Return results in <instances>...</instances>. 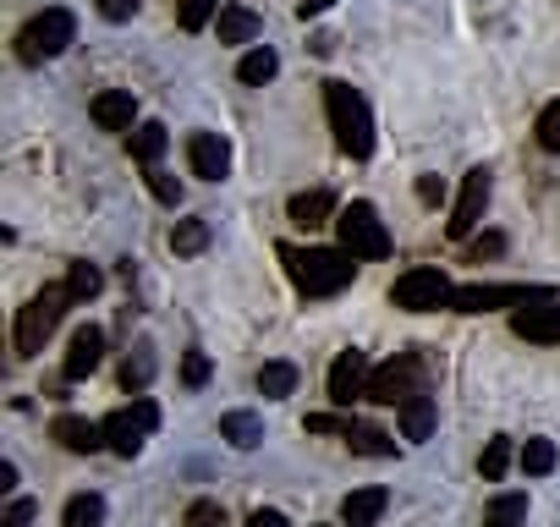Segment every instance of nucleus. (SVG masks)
I'll return each instance as SVG.
<instances>
[{"label":"nucleus","mask_w":560,"mask_h":527,"mask_svg":"<svg viewBox=\"0 0 560 527\" xmlns=\"http://www.w3.org/2000/svg\"><path fill=\"white\" fill-rule=\"evenodd\" d=\"M280 258L303 297H336L358 281V253L347 247H280Z\"/></svg>","instance_id":"obj_1"},{"label":"nucleus","mask_w":560,"mask_h":527,"mask_svg":"<svg viewBox=\"0 0 560 527\" xmlns=\"http://www.w3.org/2000/svg\"><path fill=\"white\" fill-rule=\"evenodd\" d=\"M325 116H330V132H336L341 154H352V160L374 154V110L352 83H325Z\"/></svg>","instance_id":"obj_2"},{"label":"nucleus","mask_w":560,"mask_h":527,"mask_svg":"<svg viewBox=\"0 0 560 527\" xmlns=\"http://www.w3.org/2000/svg\"><path fill=\"white\" fill-rule=\"evenodd\" d=\"M78 297H72V286H45L23 314H18V358H39L45 352V341L56 336V325L67 319V308H72Z\"/></svg>","instance_id":"obj_3"},{"label":"nucleus","mask_w":560,"mask_h":527,"mask_svg":"<svg viewBox=\"0 0 560 527\" xmlns=\"http://www.w3.org/2000/svg\"><path fill=\"white\" fill-rule=\"evenodd\" d=\"M78 39V23H72V12H61V7H50V12H39L23 34H18V61L23 67H39V61H56L67 45Z\"/></svg>","instance_id":"obj_4"},{"label":"nucleus","mask_w":560,"mask_h":527,"mask_svg":"<svg viewBox=\"0 0 560 527\" xmlns=\"http://www.w3.org/2000/svg\"><path fill=\"white\" fill-rule=\"evenodd\" d=\"M336 236H341V247L358 253V258H390V231H385L380 209L363 203V198L347 203V209H336Z\"/></svg>","instance_id":"obj_5"},{"label":"nucleus","mask_w":560,"mask_h":527,"mask_svg":"<svg viewBox=\"0 0 560 527\" xmlns=\"http://www.w3.org/2000/svg\"><path fill=\"white\" fill-rule=\"evenodd\" d=\"M451 292H456L451 276L423 264V270H407V276L390 286V303L407 308V314H434V308H451Z\"/></svg>","instance_id":"obj_6"},{"label":"nucleus","mask_w":560,"mask_h":527,"mask_svg":"<svg viewBox=\"0 0 560 527\" xmlns=\"http://www.w3.org/2000/svg\"><path fill=\"white\" fill-rule=\"evenodd\" d=\"M154 429H160V407H154V401H132V407H121V412L105 418V445H110L116 456L132 461Z\"/></svg>","instance_id":"obj_7"},{"label":"nucleus","mask_w":560,"mask_h":527,"mask_svg":"<svg viewBox=\"0 0 560 527\" xmlns=\"http://www.w3.org/2000/svg\"><path fill=\"white\" fill-rule=\"evenodd\" d=\"M544 297H555V292L549 286H456L451 308L456 314H494V308H527Z\"/></svg>","instance_id":"obj_8"},{"label":"nucleus","mask_w":560,"mask_h":527,"mask_svg":"<svg viewBox=\"0 0 560 527\" xmlns=\"http://www.w3.org/2000/svg\"><path fill=\"white\" fill-rule=\"evenodd\" d=\"M489 187H494L489 165L467 171V181H462V198H456V209H451V220H445V236H451V242H467V236L478 231V220H483V209H489Z\"/></svg>","instance_id":"obj_9"},{"label":"nucleus","mask_w":560,"mask_h":527,"mask_svg":"<svg viewBox=\"0 0 560 527\" xmlns=\"http://www.w3.org/2000/svg\"><path fill=\"white\" fill-rule=\"evenodd\" d=\"M418 374H423V358H418V352H396L385 368L369 374V401H385V407L407 401L412 385H418Z\"/></svg>","instance_id":"obj_10"},{"label":"nucleus","mask_w":560,"mask_h":527,"mask_svg":"<svg viewBox=\"0 0 560 527\" xmlns=\"http://www.w3.org/2000/svg\"><path fill=\"white\" fill-rule=\"evenodd\" d=\"M358 396H369V352L347 347L330 363V407H352Z\"/></svg>","instance_id":"obj_11"},{"label":"nucleus","mask_w":560,"mask_h":527,"mask_svg":"<svg viewBox=\"0 0 560 527\" xmlns=\"http://www.w3.org/2000/svg\"><path fill=\"white\" fill-rule=\"evenodd\" d=\"M511 330H516L522 341H533V347H555V341H560V297H544L538 308H522V314L511 319Z\"/></svg>","instance_id":"obj_12"},{"label":"nucleus","mask_w":560,"mask_h":527,"mask_svg":"<svg viewBox=\"0 0 560 527\" xmlns=\"http://www.w3.org/2000/svg\"><path fill=\"white\" fill-rule=\"evenodd\" d=\"M187 165H192V176L220 181V176L231 171V149H225V138H214V132H192V138H187Z\"/></svg>","instance_id":"obj_13"},{"label":"nucleus","mask_w":560,"mask_h":527,"mask_svg":"<svg viewBox=\"0 0 560 527\" xmlns=\"http://www.w3.org/2000/svg\"><path fill=\"white\" fill-rule=\"evenodd\" d=\"M105 358V330L100 325H83L72 330V347H67V379H89Z\"/></svg>","instance_id":"obj_14"},{"label":"nucleus","mask_w":560,"mask_h":527,"mask_svg":"<svg viewBox=\"0 0 560 527\" xmlns=\"http://www.w3.org/2000/svg\"><path fill=\"white\" fill-rule=\"evenodd\" d=\"M50 434H56L72 456H94V450L105 445V423H89V418H78V412H61Z\"/></svg>","instance_id":"obj_15"},{"label":"nucleus","mask_w":560,"mask_h":527,"mask_svg":"<svg viewBox=\"0 0 560 527\" xmlns=\"http://www.w3.org/2000/svg\"><path fill=\"white\" fill-rule=\"evenodd\" d=\"M89 110H94V121H100L105 132H132V121H138V99H132L127 89H105Z\"/></svg>","instance_id":"obj_16"},{"label":"nucleus","mask_w":560,"mask_h":527,"mask_svg":"<svg viewBox=\"0 0 560 527\" xmlns=\"http://www.w3.org/2000/svg\"><path fill=\"white\" fill-rule=\"evenodd\" d=\"M385 505H390L385 489H352V494L341 500V522H347V527H374V522L385 516Z\"/></svg>","instance_id":"obj_17"},{"label":"nucleus","mask_w":560,"mask_h":527,"mask_svg":"<svg viewBox=\"0 0 560 527\" xmlns=\"http://www.w3.org/2000/svg\"><path fill=\"white\" fill-rule=\"evenodd\" d=\"M220 440H231L236 450H258L264 445V418L258 412H225L220 418Z\"/></svg>","instance_id":"obj_18"},{"label":"nucleus","mask_w":560,"mask_h":527,"mask_svg":"<svg viewBox=\"0 0 560 527\" xmlns=\"http://www.w3.org/2000/svg\"><path fill=\"white\" fill-rule=\"evenodd\" d=\"M401 434H407V440H418V445L434 434V401H429L423 390H412V396L401 401Z\"/></svg>","instance_id":"obj_19"},{"label":"nucleus","mask_w":560,"mask_h":527,"mask_svg":"<svg viewBox=\"0 0 560 527\" xmlns=\"http://www.w3.org/2000/svg\"><path fill=\"white\" fill-rule=\"evenodd\" d=\"M258 12H247V7H225L220 12V45H253L258 39Z\"/></svg>","instance_id":"obj_20"},{"label":"nucleus","mask_w":560,"mask_h":527,"mask_svg":"<svg viewBox=\"0 0 560 527\" xmlns=\"http://www.w3.org/2000/svg\"><path fill=\"white\" fill-rule=\"evenodd\" d=\"M287 214H292L303 231H314V225H325V220L336 214V198H330V192H298Z\"/></svg>","instance_id":"obj_21"},{"label":"nucleus","mask_w":560,"mask_h":527,"mask_svg":"<svg viewBox=\"0 0 560 527\" xmlns=\"http://www.w3.org/2000/svg\"><path fill=\"white\" fill-rule=\"evenodd\" d=\"M165 143H171V138H165L160 121H138V127H132V160H138V165H160Z\"/></svg>","instance_id":"obj_22"},{"label":"nucleus","mask_w":560,"mask_h":527,"mask_svg":"<svg viewBox=\"0 0 560 527\" xmlns=\"http://www.w3.org/2000/svg\"><path fill=\"white\" fill-rule=\"evenodd\" d=\"M149 379H154V347L143 341V347H132V352H127V363H121V385H127L132 396H143V390H149Z\"/></svg>","instance_id":"obj_23"},{"label":"nucleus","mask_w":560,"mask_h":527,"mask_svg":"<svg viewBox=\"0 0 560 527\" xmlns=\"http://www.w3.org/2000/svg\"><path fill=\"white\" fill-rule=\"evenodd\" d=\"M298 390V368L292 363H264L258 368V396L264 401H280V396H292Z\"/></svg>","instance_id":"obj_24"},{"label":"nucleus","mask_w":560,"mask_h":527,"mask_svg":"<svg viewBox=\"0 0 560 527\" xmlns=\"http://www.w3.org/2000/svg\"><path fill=\"white\" fill-rule=\"evenodd\" d=\"M203 247H209V220H203V214H192V220H176V231H171V253L192 258V253H203Z\"/></svg>","instance_id":"obj_25"},{"label":"nucleus","mask_w":560,"mask_h":527,"mask_svg":"<svg viewBox=\"0 0 560 527\" xmlns=\"http://www.w3.org/2000/svg\"><path fill=\"white\" fill-rule=\"evenodd\" d=\"M275 72H280V56H275L269 45L247 50V56H242V67H236V78H242V83H253V89H258V83H269Z\"/></svg>","instance_id":"obj_26"},{"label":"nucleus","mask_w":560,"mask_h":527,"mask_svg":"<svg viewBox=\"0 0 560 527\" xmlns=\"http://www.w3.org/2000/svg\"><path fill=\"white\" fill-rule=\"evenodd\" d=\"M347 445H352L358 456H396V440H390L385 429H363V423H352Z\"/></svg>","instance_id":"obj_27"},{"label":"nucleus","mask_w":560,"mask_h":527,"mask_svg":"<svg viewBox=\"0 0 560 527\" xmlns=\"http://www.w3.org/2000/svg\"><path fill=\"white\" fill-rule=\"evenodd\" d=\"M555 461H560L555 440H527V445H522V472L544 478V472H555Z\"/></svg>","instance_id":"obj_28"},{"label":"nucleus","mask_w":560,"mask_h":527,"mask_svg":"<svg viewBox=\"0 0 560 527\" xmlns=\"http://www.w3.org/2000/svg\"><path fill=\"white\" fill-rule=\"evenodd\" d=\"M61 522L67 527H94V522H105V500L100 494H78V500H67Z\"/></svg>","instance_id":"obj_29"},{"label":"nucleus","mask_w":560,"mask_h":527,"mask_svg":"<svg viewBox=\"0 0 560 527\" xmlns=\"http://www.w3.org/2000/svg\"><path fill=\"white\" fill-rule=\"evenodd\" d=\"M511 456H516V450H511V440H505V434H494V440L483 445V461H478V467H483V478H489V483H500V478H505V467H511Z\"/></svg>","instance_id":"obj_30"},{"label":"nucleus","mask_w":560,"mask_h":527,"mask_svg":"<svg viewBox=\"0 0 560 527\" xmlns=\"http://www.w3.org/2000/svg\"><path fill=\"white\" fill-rule=\"evenodd\" d=\"M67 286H72V297H78V303H89V297H100L105 276L94 270V264H72V270H67Z\"/></svg>","instance_id":"obj_31"},{"label":"nucleus","mask_w":560,"mask_h":527,"mask_svg":"<svg viewBox=\"0 0 560 527\" xmlns=\"http://www.w3.org/2000/svg\"><path fill=\"white\" fill-rule=\"evenodd\" d=\"M214 7H220V0H182V12H176V17H182L187 34H198V28L214 17Z\"/></svg>","instance_id":"obj_32"},{"label":"nucleus","mask_w":560,"mask_h":527,"mask_svg":"<svg viewBox=\"0 0 560 527\" xmlns=\"http://www.w3.org/2000/svg\"><path fill=\"white\" fill-rule=\"evenodd\" d=\"M538 143H544L549 154H560V99L544 105V116H538Z\"/></svg>","instance_id":"obj_33"},{"label":"nucleus","mask_w":560,"mask_h":527,"mask_svg":"<svg viewBox=\"0 0 560 527\" xmlns=\"http://www.w3.org/2000/svg\"><path fill=\"white\" fill-rule=\"evenodd\" d=\"M149 192H154L160 203H171V209L182 203V181H176V176H165V171H154V165H149Z\"/></svg>","instance_id":"obj_34"},{"label":"nucleus","mask_w":560,"mask_h":527,"mask_svg":"<svg viewBox=\"0 0 560 527\" xmlns=\"http://www.w3.org/2000/svg\"><path fill=\"white\" fill-rule=\"evenodd\" d=\"M489 516H494V522H522V516H527V500H522V494H500V500L489 505Z\"/></svg>","instance_id":"obj_35"},{"label":"nucleus","mask_w":560,"mask_h":527,"mask_svg":"<svg viewBox=\"0 0 560 527\" xmlns=\"http://www.w3.org/2000/svg\"><path fill=\"white\" fill-rule=\"evenodd\" d=\"M182 379H187L192 390L209 385V358H203V352H187V358H182Z\"/></svg>","instance_id":"obj_36"},{"label":"nucleus","mask_w":560,"mask_h":527,"mask_svg":"<svg viewBox=\"0 0 560 527\" xmlns=\"http://www.w3.org/2000/svg\"><path fill=\"white\" fill-rule=\"evenodd\" d=\"M308 434H352V418H336V412H314V418H308Z\"/></svg>","instance_id":"obj_37"},{"label":"nucleus","mask_w":560,"mask_h":527,"mask_svg":"<svg viewBox=\"0 0 560 527\" xmlns=\"http://www.w3.org/2000/svg\"><path fill=\"white\" fill-rule=\"evenodd\" d=\"M132 12H138V0H100V17L105 23H127Z\"/></svg>","instance_id":"obj_38"},{"label":"nucleus","mask_w":560,"mask_h":527,"mask_svg":"<svg viewBox=\"0 0 560 527\" xmlns=\"http://www.w3.org/2000/svg\"><path fill=\"white\" fill-rule=\"evenodd\" d=\"M187 522H225V505H220V500H198V505L187 511Z\"/></svg>","instance_id":"obj_39"},{"label":"nucleus","mask_w":560,"mask_h":527,"mask_svg":"<svg viewBox=\"0 0 560 527\" xmlns=\"http://www.w3.org/2000/svg\"><path fill=\"white\" fill-rule=\"evenodd\" d=\"M500 253H505V236H494V231H489L483 242H472V258H478V264H483V258H500Z\"/></svg>","instance_id":"obj_40"},{"label":"nucleus","mask_w":560,"mask_h":527,"mask_svg":"<svg viewBox=\"0 0 560 527\" xmlns=\"http://www.w3.org/2000/svg\"><path fill=\"white\" fill-rule=\"evenodd\" d=\"M440 192H445L440 176H423V181H418V198H423V203H440Z\"/></svg>","instance_id":"obj_41"},{"label":"nucleus","mask_w":560,"mask_h":527,"mask_svg":"<svg viewBox=\"0 0 560 527\" xmlns=\"http://www.w3.org/2000/svg\"><path fill=\"white\" fill-rule=\"evenodd\" d=\"M336 0H298V17H319V12H330Z\"/></svg>","instance_id":"obj_42"},{"label":"nucleus","mask_w":560,"mask_h":527,"mask_svg":"<svg viewBox=\"0 0 560 527\" xmlns=\"http://www.w3.org/2000/svg\"><path fill=\"white\" fill-rule=\"evenodd\" d=\"M7 516H12V522H34L39 511H34V500H12V511H7Z\"/></svg>","instance_id":"obj_43"},{"label":"nucleus","mask_w":560,"mask_h":527,"mask_svg":"<svg viewBox=\"0 0 560 527\" xmlns=\"http://www.w3.org/2000/svg\"><path fill=\"white\" fill-rule=\"evenodd\" d=\"M253 527H287V516L280 511H253Z\"/></svg>","instance_id":"obj_44"},{"label":"nucleus","mask_w":560,"mask_h":527,"mask_svg":"<svg viewBox=\"0 0 560 527\" xmlns=\"http://www.w3.org/2000/svg\"><path fill=\"white\" fill-rule=\"evenodd\" d=\"M12 489H18V467L0 461V494H12Z\"/></svg>","instance_id":"obj_45"}]
</instances>
